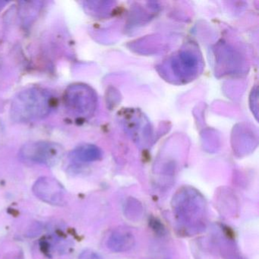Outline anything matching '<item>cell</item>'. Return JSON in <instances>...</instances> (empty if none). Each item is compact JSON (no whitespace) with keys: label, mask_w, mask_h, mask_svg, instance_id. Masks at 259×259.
Wrapping results in <instances>:
<instances>
[{"label":"cell","mask_w":259,"mask_h":259,"mask_svg":"<svg viewBox=\"0 0 259 259\" xmlns=\"http://www.w3.org/2000/svg\"><path fill=\"white\" fill-rule=\"evenodd\" d=\"M54 102L49 92L38 88L26 89L14 98L12 118L17 122H31L48 116Z\"/></svg>","instance_id":"obj_1"},{"label":"cell","mask_w":259,"mask_h":259,"mask_svg":"<svg viewBox=\"0 0 259 259\" xmlns=\"http://www.w3.org/2000/svg\"><path fill=\"white\" fill-rule=\"evenodd\" d=\"M20 154L28 161L52 166L60 160L63 151L60 145L53 142H35L24 145Z\"/></svg>","instance_id":"obj_2"},{"label":"cell","mask_w":259,"mask_h":259,"mask_svg":"<svg viewBox=\"0 0 259 259\" xmlns=\"http://www.w3.org/2000/svg\"><path fill=\"white\" fill-rule=\"evenodd\" d=\"M33 192L37 198L54 205H63L66 201V191L54 179H39L33 186Z\"/></svg>","instance_id":"obj_3"},{"label":"cell","mask_w":259,"mask_h":259,"mask_svg":"<svg viewBox=\"0 0 259 259\" xmlns=\"http://www.w3.org/2000/svg\"><path fill=\"white\" fill-rule=\"evenodd\" d=\"M64 101L66 108L78 116H84L93 104L90 92L81 85H72L67 89Z\"/></svg>","instance_id":"obj_4"},{"label":"cell","mask_w":259,"mask_h":259,"mask_svg":"<svg viewBox=\"0 0 259 259\" xmlns=\"http://www.w3.org/2000/svg\"><path fill=\"white\" fill-rule=\"evenodd\" d=\"M134 235L126 228H119L113 232L107 240V247L115 252H123L134 247Z\"/></svg>","instance_id":"obj_5"},{"label":"cell","mask_w":259,"mask_h":259,"mask_svg":"<svg viewBox=\"0 0 259 259\" xmlns=\"http://www.w3.org/2000/svg\"><path fill=\"white\" fill-rule=\"evenodd\" d=\"M70 157L73 160H78V161H92L99 157V154L96 150L90 147H81L75 150L70 154Z\"/></svg>","instance_id":"obj_6"},{"label":"cell","mask_w":259,"mask_h":259,"mask_svg":"<svg viewBox=\"0 0 259 259\" xmlns=\"http://www.w3.org/2000/svg\"><path fill=\"white\" fill-rule=\"evenodd\" d=\"M79 259H102L101 256L91 250H86L80 254Z\"/></svg>","instance_id":"obj_7"}]
</instances>
